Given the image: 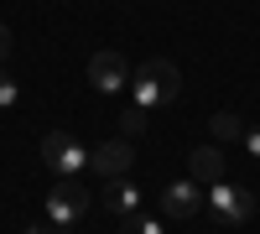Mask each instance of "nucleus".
<instances>
[{"mask_svg": "<svg viewBox=\"0 0 260 234\" xmlns=\"http://www.w3.org/2000/svg\"><path fill=\"white\" fill-rule=\"evenodd\" d=\"M208 208H213V219H219V224H245L250 214H255V193H250V187L245 182H213L208 187Z\"/></svg>", "mask_w": 260, "mask_h": 234, "instance_id": "nucleus-3", "label": "nucleus"}, {"mask_svg": "<svg viewBox=\"0 0 260 234\" xmlns=\"http://www.w3.org/2000/svg\"><path fill=\"white\" fill-rule=\"evenodd\" d=\"M187 172H192V182H203V187L224 182V151H219V146H192V151H187Z\"/></svg>", "mask_w": 260, "mask_h": 234, "instance_id": "nucleus-7", "label": "nucleus"}, {"mask_svg": "<svg viewBox=\"0 0 260 234\" xmlns=\"http://www.w3.org/2000/svg\"><path fill=\"white\" fill-rule=\"evenodd\" d=\"M89 78H94L99 94H115V89L130 83V68H125L120 52H94V57H89Z\"/></svg>", "mask_w": 260, "mask_h": 234, "instance_id": "nucleus-6", "label": "nucleus"}, {"mask_svg": "<svg viewBox=\"0 0 260 234\" xmlns=\"http://www.w3.org/2000/svg\"><path fill=\"white\" fill-rule=\"evenodd\" d=\"M16 99H21V89H16V78H6V73H0V110H11Z\"/></svg>", "mask_w": 260, "mask_h": 234, "instance_id": "nucleus-13", "label": "nucleus"}, {"mask_svg": "<svg viewBox=\"0 0 260 234\" xmlns=\"http://www.w3.org/2000/svg\"><path fill=\"white\" fill-rule=\"evenodd\" d=\"M146 120H151V115H146V110H136V104H130V110L120 115V130H125V141H130V136H141V130H146Z\"/></svg>", "mask_w": 260, "mask_h": 234, "instance_id": "nucleus-12", "label": "nucleus"}, {"mask_svg": "<svg viewBox=\"0 0 260 234\" xmlns=\"http://www.w3.org/2000/svg\"><path fill=\"white\" fill-rule=\"evenodd\" d=\"M89 208H94L89 187H83V182H73V177H62L52 193H47V219H52V224H73V229H78V219L89 214Z\"/></svg>", "mask_w": 260, "mask_h": 234, "instance_id": "nucleus-4", "label": "nucleus"}, {"mask_svg": "<svg viewBox=\"0 0 260 234\" xmlns=\"http://www.w3.org/2000/svg\"><path fill=\"white\" fill-rule=\"evenodd\" d=\"M130 83H136V110H167L172 99L182 94V73H177V62H167V57H151L141 62L136 73H130Z\"/></svg>", "mask_w": 260, "mask_h": 234, "instance_id": "nucleus-1", "label": "nucleus"}, {"mask_svg": "<svg viewBox=\"0 0 260 234\" xmlns=\"http://www.w3.org/2000/svg\"><path fill=\"white\" fill-rule=\"evenodd\" d=\"M245 146H250V156L260 161V125H255V130H245Z\"/></svg>", "mask_w": 260, "mask_h": 234, "instance_id": "nucleus-14", "label": "nucleus"}, {"mask_svg": "<svg viewBox=\"0 0 260 234\" xmlns=\"http://www.w3.org/2000/svg\"><path fill=\"white\" fill-rule=\"evenodd\" d=\"M198 203H203L198 182H172L167 193H161V214L167 219H187V214H198Z\"/></svg>", "mask_w": 260, "mask_h": 234, "instance_id": "nucleus-8", "label": "nucleus"}, {"mask_svg": "<svg viewBox=\"0 0 260 234\" xmlns=\"http://www.w3.org/2000/svg\"><path fill=\"white\" fill-rule=\"evenodd\" d=\"M130 161H136V151H130V141H104V146H94L89 151V166L99 177H130Z\"/></svg>", "mask_w": 260, "mask_h": 234, "instance_id": "nucleus-5", "label": "nucleus"}, {"mask_svg": "<svg viewBox=\"0 0 260 234\" xmlns=\"http://www.w3.org/2000/svg\"><path fill=\"white\" fill-rule=\"evenodd\" d=\"M208 130H213V141H245V120L234 115V110H219L208 120Z\"/></svg>", "mask_w": 260, "mask_h": 234, "instance_id": "nucleus-10", "label": "nucleus"}, {"mask_svg": "<svg viewBox=\"0 0 260 234\" xmlns=\"http://www.w3.org/2000/svg\"><path fill=\"white\" fill-rule=\"evenodd\" d=\"M26 234H57V224H52V219H47V224H31Z\"/></svg>", "mask_w": 260, "mask_h": 234, "instance_id": "nucleus-16", "label": "nucleus"}, {"mask_svg": "<svg viewBox=\"0 0 260 234\" xmlns=\"http://www.w3.org/2000/svg\"><path fill=\"white\" fill-rule=\"evenodd\" d=\"M42 161H47L52 172H62V177H78L83 166H89V146L78 136H68V130H47L42 136Z\"/></svg>", "mask_w": 260, "mask_h": 234, "instance_id": "nucleus-2", "label": "nucleus"}, {"mask_svg": "<svg viewBox=\"0 0 260 234\" xmlns=\"http://www.w3.org/2000/svg\"><path fill=\"white\" fill-rule=\"evenodd\" d=\"M120 234H167L156 219H141V214H130V219H120Z\"/></svg>", "mask_w": 260, "mask_h": 234, "instance_id": "nucleus-11", "label": "nucleus"}, {"mask_svg": "<svg viewBox=\"0 0 260 234\" xmlns=\"http://www.w3.org/2000/svg\"><path fill=\"white\" fill-rule=\"evenodd\" d=\"M6 57H11V26L0 21V62H6Z\"/></svg>", "mask_w": 260, "mask_h": 234, "instance_id": "nucleus-15", "label": "nucleus"}, {"mask_svg": "<svg viewBox=\"0 0 260 234\" xmlns=\"http://www.w3.org/2000/svg\"><path fill=\"white\" fill-rule=\"evenodd\" d=\"M110 214H120V219H130V214H141V187L130 182V177H115L110 187H104V198H99Z\"/></svg>", "mask_w": 260, "mask_h": 234, "instance_id": "nucleus-9", "label": "nucleus"}]
</instances>
